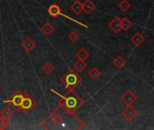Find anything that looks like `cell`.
<instances>
[{"instance_id": "6da1fadb", "label": "cell", "mask_w": 154, "mask_h": 130, "mask_svg": "<svg viewBox=\"0 0 154 130\" xmlns=\"http://www.w3.org/2000/svg\"><path fill=\"white\" fill-rule=\"evenodd\" d=\"M52 91L60 97V99L57 103V108H63L65 113L76 117L75 113L85 104V100L83 99V98H81L76 92H74V90L67 91L65 95L59 94L54 90Z\"/></svg>"}, {"instance_id": "7a4b0ae2", "label": "cell", "mask_w": 154, "mask_h": 130, "mask_svg": "<svg viewBox=\"0 0 154 130\" xmlns=\"http://www.w3.org/2000/svg\"><path fill=\"white\" fill-rule=\"evenodd\" d=\"M60 81L63 84L67 91H72L83 81V78L72 69H70L62 76Z\"/></svg>"}, {"instance_id": "3957f363", "label": "cell", "mask_w": 154, "mask_h": 130, "mask_svg": "<svg viewBox=\"0 0 154 130\" xmlns=\"http://www.w3.org/2000/svg\"><path fill=\"white\" fill-rule=\"evenodd\" d=\"M36 105L37 102L35 101V99L28 93L24 92V98L18 109V112H22L23 114H28Z\"/></svg>"}, {"instance_id": "277c9868", "label": "cell", "mask_w": 154, "mask_h": 130, "mask_svg": "<svg viewBox=\"0 0 154 130\" xmlns=\"http://www.w3.org/2000/svg\"><path fill=\"white\" fill-rule=\"evenodd\" d=\"M23 98H24V92H21L20 90H16V91L10 96L9 99H4V100L2 101V103L11 105V106H13V107L16 108L17 111H18L19 108H20V105H21V103H22Z\"/></svg>"}, {"instance_id": "5b68a950", "label": "cell", "mask_w": 154, "mask_h": 130, "mask_svg": "<svg viewBox=\"0 0 154 130\" xmlns=\"http://www.w3.org/2000/svg\"><path fill=\"white\" fill-rule=\"evenodd\" d=\"M47 13H48V15H49L52 18H57L59 16H64V17H67V18H68V19H70V20L75 21L74 19H72V18L69 17L68 16H66V15L63 14V13H62V9H61V7H60L58 5H56V4H53V5H51V6L47 8ZM75 22H77V21H75ZM77 23H78V22H77ZM78 24H80V23H78Z\"/></svg>"}, {"instance_id": "8992f818", "label": "cell", "mask_w": 154, "mask_h": 130, "mask_svg": "<svg viewBox=\"0 0 154 130\" xmlns=\"http://www.w3.org/2000/svg\"><path fill=\"white\" fill-rule=\"evenodd\" d=\"M121 100L126 106H132L137 100V96L131 90H127L121 96Z\"/></svg>"}, {"instance_id": "52a82bcc", "label": "cell", "mask_w": 154, "mask_h": 130, "mask_svg": "<svg viewBox=\"0 0 154 130\" xmlns=\"http://www.w3.org/2000/svg\"><path fill=\"white\" fill-rule=\"evenodd\" d=\"M139 115L138 111L132 106H126V108L122 111V116L128 121L131 122Z\"/></svg>"}, {"instance_id": "ba28073f", "label": "cell", "mask_w": 154, "mask_h": 130, "mask_svg": "<svg viewBox=\"0 0 154 130\" xmlns=\"http://www.w3.org/2000/svg\"><path fill=\"white\" fill-rule=\"evenodd\" d=\"M57 110H58V108H55L53 110V112H51V114L43 121L42 124H45V123H46V122L49 121V120H50L54 125H55V126H58V125L62 124L63 121V117L60 114L57 113Z\"/></svg>"}, {"instance_id": "9c48e42d", "label": "cell", "mask_w": 154, "mask_h": 130, "mask_svg": "<svg viewBox=\"0 0 154 130\" xmlns=\"http://www.w3.org/2000/svg\"><path fill=\"white\" fill-rule=\"evenodd\" d=\"M109 28L114 33V34H119L122 31V21L121 18L119 17H114L108 25Z\"/></svg>"}, {"instance_id": "30bf717a", "label": "cell", "mask_w": 154, "mask_h": 130, "mask_svg": "<svg viewBox=\"0 0 154 130\" xmlns=\"http://www.w3.org/2000/svg\"><path fill=\"white\" fill-rule=\"evenodd\" d=\"M130 41L135 47H140L145 42V36L143 34H141L140 33H135L131 37Z\"/></svg>"}, {"instance_id": "8fae6325", "label": "cell", "mask_w": 154, "mask_h": 130, "mask_svg": "<svg viewBox=\"0 0 154 130\" xmlns=\"http://www.w3.org/2000/svg\"><path fill=\"white\" fill-rule=\"evenodd\" d=\"M35 45H36L35 42L34 40H32L31 38H29V37H26V38L25 39V41L21 43V47H22L26 52H32V51L35 49Z\"/></svg>"}, {"instance_id": "7c38bea8", "label": "cell", "mask_w": 154, "mask_h": 130, "mask_svg": "<svg viewBox=\"0 0 154 130\" xmlns=\"http://www.w3.org/2000/svg\"><path fill=\"white\" fill-rule=\"evenodd\" d=\"M95 9H96V6L91 0H85V2H83V11L86 15H90Z\"/></svg>"}, {"instance_id": "4fadbf2b", "label": "cell", "mask_w": 154, "mask_h": 130, "mask_svg": "<svg viewBox=\"0 0 154 130\" xmlns=\"http://www.w3.org/2000/svg\"><path fill=\"white\" fill-rule=\"evenodd\" d=\"M70 9L76 15H80L83 12V3L80 0H74L70 6Z\"/></svg>"}, {"instance_id": "5bb4252c", "label": "cell", "mask_w": 154, "mask_h": 130, "mask_svg": "<svg viewBox=\"0 0 154 130\" xmlns=\"http://www.w3.org/2000/svg\"><path fill=\"white\" fill-rule=\"evenodd\" d=\"M76 57L78 58V60H81V61H85L90 57V53H89V52L85 47H83L78 52H77Z\"/></svg>"}, {"instance_id": "9a60e30c", "label": "cell", "mask_w": 154, "mask_h": 130, "mask_svg": "<svg viewBox=\"0 0 154 130\" xmlns=\"http://www.w3.org/2000/svg\"><path fill=\"white\" fill-rule=\"evenodd\" d=\"M112 63H113V65H114V66H115L117 69H122V68H123V67L125 66L126 61H125V59H124L122 56L118 55V56L112 61Z\"/></svg>"}, {"instance_id": "2e32d148", "label": "cell", "mask_w": 154, "mask_h": 130, "mask_svg": "<svg viewBox=\"0 0 154 130\" xmlns=\"http://www.w3.org/2000/svg\"><path fill=\"white\" fill-rule=\"evenodd\" d=\"M41 30H42V32H43V34H44L45 35L49 36V35L54 31V26L51 23L47 22V23H45V24L42 26Z\"/></svg>"}, {"instance_id": "e0dca14e", "label": "cell", "mask_w": 154, "mask_h": 130, "mask_svg": "<svg viewBox=\"0 0 154 130\" xmlns=\"http://www.w3.org/2000/svg\"><path fill=\"white\" fill-rule=\"evenodd\" d=\"M73 68L78 71L79 72H84L86 68H87V63L85 61H81V60H78L77 61H75L73 63Z\"/></svg>"}, {"instance_id": "ac0fdd59", "label": "cell", "mask_w": 154, "mask_h": 130, "mask_svg": "<svg viewBox=\"0 0 154 130\" xmlns=\"http://www.w3.org/2000/svg\"><path fill=\"white\" fill-rule=\"evenodd\" d=\"M88 75H89L93 80L96 81V80H98V79L101 77L102 72H101V71H100L97 67H93V68L89 71Z\"/></svg>"}, {"instance_id": "d6986e66", "label": "cell", "mask_w": 154, "mask_h": 130, "mask_svg": "<svg viewBox=\"0 0 154 130\" xmlns=\"http://www.w3.org/2000/svg\"><path fill=\"white\" fill-rule=\"evenodd\" d=\"M118 7L121 9V11L126 13V12H128L131 9V4L128 1V0H122V1L118 5Z\"/></svg>"}, {"instance_id": "ffe728a7", "label": "cell", "mask_w": 154, "mask_h": 130, "mask_svg": "<svg viewBox=\"0 0 154 130\" xmlns=\"http://www.w3.org/2000/svg\"><path fill=\"white\" fill-rule=\"evenodd\" d=\"M0 114H1V117H6V118H10L13 114H14V111L9 108V107H4L1 111H0Z\"/></svg>"}, {"instance_id": "44dd1931", "label": "cell", "mask_w": 154, "mask_h": 130, "mask_svg": "<svg viewBox=\"0 0 154 130\" xmlns=\"http://www.w3.org/2000/svg\"><path fill=\"white\" fill-rule=\"evenodd\" d=\"M121 21H122V30L123 31H127L132 25V22L128 17H123L122 19H121Z\"/></svg>"}, {"instance_id": "7402d4cb", "label": "cell", "mask_w": 154, "mask_h": 130, "mask_svg": "<svg viewBox=\"0 0 154 130\" xmlns=\"http://www.w3.org/2000/svg\"><path fill=\"white\" fill-rule=\"evenodd\" d=\"M42 70H43V72H44L45 74L49 75V74H51L52 72H54V65H53L51 62H46V63L44 65V66H43Z\"/></svg>"}, {"instance_id": "603a6c76", "label": "cell", "mask_w": 154, "mask_h": 130, "mask_svg": "<svg viewBox=\"0 0 154 130\" xmlns=\"http://www.w3.org/2000/svg\"><path fill=\"white\" fill-rule=\"evenodd\" d=\"M79 38H80V35H79V34L77 33L76 31H71L70 32V34H68V39H69V41L71 42V43H75V42H77L79 40Z\"/></svg>"}, {"instance_id": "cb8c5ba5", "label": "cell", "mask_w": 154, "mask_h": 130, "mask_svg": "<svg viewBox=\"0 0 154 130\" xmlns=\"http://www.w3.org/2000/svg\"><path fill=\"white\" fill-rule=\"evenodd\" d=\"M9 118H6L3 117H0V130H4L9 126Z\"/></svg>"}, {"instance_id": "d4e9b609", "label": "cell", "mask_w": 154, "mask_h": 130, "mask_svg": "<svg viewBox=\"0 0 154 130\" xmlns=\"http://www.w3.org/2000/svg\"><path fill=\"white\" fill-rule=\"evenodd\" d=\"M0 95H1V89H0Z\"/></svg>"}]
</instances>
